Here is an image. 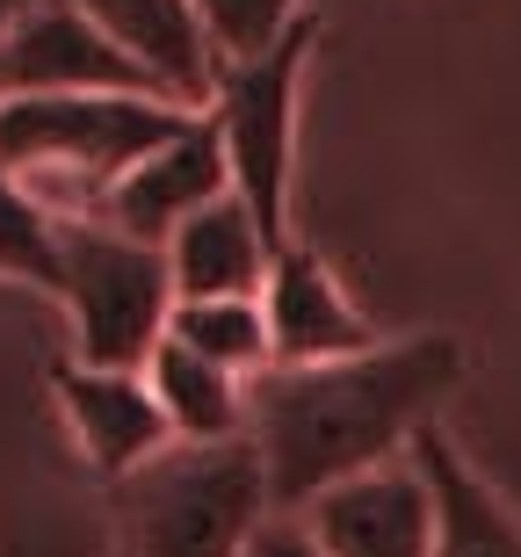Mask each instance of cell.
I'll return each mask as SVG.
<instances>
[{"label":"cell","instance_id":"2","mask_svg":"<svg viewBox=\"0 0 521 557\" xmlns=\"http://www.w3.org/2000/svg\"><path fill=\"white\" fill-rule=\"evenodd\" d=\"M196 109L168 95H8L0 102V174H15L59 225L109 210V188L160 152Z\"/></svg>","mask_w":521,"mask_h":557},{"label":"cell","instance_id":"10","mask_svg":"<svg viewBox=\"0 0 521 557\" xmlns=\"http://www.w3.org/2000/svg\"><path fill=\"white\" fill-rule=\"evenodd\" d=\"M51 392L65 406V428L80 442V456L116 485L160 449H174L168 413L152 398L146 370H87V362H51Z\"/></svg>","mask_w":521,"mask_h":557},{"label":"cell","instance_id":"16","mask_svg":"<svg viewBox=\"0 0 521 557\" xmlns=\"http://www.w3.org/2000/svg\"><path fill=\"white\" fill-rule=\"evenodd\" d=\"M0 283L44 289L51 305H59V283H65V225L15 174H0Z\"/></svg>","mask_w":521,"mask_h":557},{"label":"cell","instance_id":"4","mask_svg":"<svg viewBox=\"0 0 521 557\" xmlns=\"http://www.w3.org/2000/svg\"><path fill=\"white\" fill-rule=\"evenodd\" d=\"M319 51V15H305L290 37L261 51V59L218 65L203 95V116L225 145L232 196L261 218L275 247L290 239V182H297V95H305V65Z\"/></svg>","mask_w":521,"mask_h":557},{"label":"cell","instance_id":"15","mask_svg":"<svg viewBox=\"0 0 521 557\" xmlns=\"http://www.w3.org/2000/svg\"><path fill=\"white\" fill-rule=\"evenodd\" d=\"M168 341H182L188 355H203L232 376H261L275 370V341H269V311L261 297H174Z\"/></svg>","mask_w":521,"mask_h":557},{"label":"cell","instance_id":"13","mask_svg":"<svg viewBox=\"0 0 521 557\" xmlns=\"http://www.w3.org/2000/svg\"><path fill=\"white\" fill-rule=\"evenodd\" d=\"M420 471L435 485V557H521V521L442 428L413 442Z\"/></svg>","mask_w":521,"mask_h":557},{"label":"cell","instance_id":"1","mask_svg":"<svg viewBox=\"0 0 521 557\" xmlns=\"http://www.w3.org/2000/svg\"><path fill=\"white\" fill-rule=\"evenodd\" d=\"M463 348L449 333L376 341L340 362H275L247 384V442L261 456L275 515H305L326 485L376 471L435 428L457 392Z\"/></svg>","mask_w":521,"mask_h":557},{"label":"cell","instance_id":"6","mask_svg":"<svg viewBox=\"0 0 521 557\" xmlns=\"http://www.w3.org/2000/svg\"><path fill=\"white\" fill-rule=\"evenodd\" d=\"M297 521L326 557H435V485L413 449L326 485Z\"/></svg>","mask_w":521,"mask_h":557},{"label":"cell","instance_id":"7","mask_svg":"<svg viewBox=\"0 0 521 557\" xmlns=\"http://www.w3.org/2000/svg\"><path fill=\"white\" fill-rule=\"evenodd\" d=\"M8 95H168V87L138 73L73 0H29L0 51V102Z\"/></svg>","mask_w":521,"mask_h":557},{"label":"cell","instance_id":"12","mask_svg":"<svg viewBox=\"0 0 521 557\" xmlns=\"http://www.w3.org/2000/svg\"><path fill=\"white\" fill-rule=\"evenodd\" d=\"M160 253H168L174 297H261L275 239L261 232V218H253L239 196H218V203L196 210Z\"/></svg>","mask_w":521,"mask_h":557},{"label":"cell","instance_id":"5","mask_svg":"<svg viewBox=\"0 0 521 557\" xmlns=\"http://www.w3.org/2000/svg\"><path fill=\"white\" fill-rule=\"evenodd\" d=\"M59 305L73 319V362H87V370H146V355L168 341V319H174L168 253L102 225V218L65 225Z\"/></svg>","mask_w":521,"mask_h":557},{"label":"cell","instance_id":"19","mask_svg":"<svg viewBox=\"0 0 521 557\" xmlns=\"http://www.w3.org/2000/svg\"><path fill=\"white\" fill-rule=\"evenodd\" d=\"M22 8H29V0H0V51H8V37H15V22H22Z\"/></svg>","mask_w":521,"mask_h":557},{"label":"cell","instance_id":"8","mask_svg":"<svg viewBox=\"0 0 521 557\" xmlns=\"http://www.w3.org/2000/svg\"><path fill=\"white\" fill-rule=\"evenodd\" d=\"M261 311H269L275 362H340V355L376 348V326L355 311V297L340 289V275L326 269V253L312 239H283L261 283Z\"/></svg>","mask_w":521,"mask_h":557},{"label":"cell","instance_id":"18","mask_svg":"<svg viewBox=\"0 0 521 557\" xmlns=\"http://www.w3.org/2000/svg\"><path fill=\"white\" fill-rule=\"evenodd\" d=\"M239 557H326V550L312 543V529H305L297 515H269L261 529H253V543H247Z\"/></svg>","mask_w":521,"mask_h":557},{"label":"cell","instance_id":"9","mask_svg":"<svg viewBox=\"0 0 521 557\" xmlns=\"http://www.w3.org/2000/svg\"><path fill=\"white\" fill-rule=\"evenodd\" d=\"M218 196H232L225 145H218L210 116L196 109V116H188V124L160 145V152H146L124 182L109 188L102 225L131 232V239H146V247H168L174 232H182L203 203H218Z\"/></svg>","mask_w":521,"mask_h":557},{"label":"cell","instance_id":"14","mask_svg":"<svg viewBox=\"0 0 521 557\" xmlns=\"http://www.w3.org/2000/svg\"><path fill=\"white\" fill-rule=\"evenodd\" d=\"M146 384L168 413L174 442H239L247 434V376L188 355L182 341H160L146 355Z\"/></svg>","mask_w":521,"mask_h":557},{"label":"cell","instance_id":"11","mask_svg":"<svg viewBox=\"0 0 521 557\" xmlns=\"http://www.w3.org/2000/svg\"><path fill=\"white\" fill-rule=\"evenodd\" d=\"M73 8H80L138 73H152V81L168 87L174 102L203 109L210 81H218V51H210L203 22H196V0H73Z\"/></svg>","mask_w":521,"mask_h":557},{"label":"cell","instance_id":"17","mask_svg":"<svg viewBox=\"0 0 521 557\" xmlns=\"http://www.w3.org/2000/svg\"><path fill=\"white\" fill-rule=\"evenodd\" d=\"M196 22H203L218 65L232 59H261L305 22V0H196Z\"/></svg>","mask_w":521,"mask_h":557},{"label":"cell","instance_id":"3","mask_svg":"<svg viewBox=\"0 0 521 557\" xmlns=\"http://www.w3.org/2000/svg\"><path fill=\"white\" fill-rule=\"evenodd\" d=\"M116 557H239L275 515L253 442H174L109 485Z\"/></svg>","mask_w":521,"mask_h":557}]
</instances>
